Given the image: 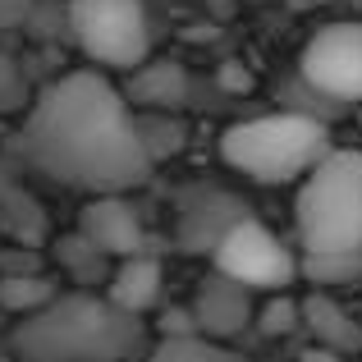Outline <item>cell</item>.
Returning <instances> with one entry per match:
<instances>
[{"label":"cell","instance_id":"cell-1","mask_svg":"<svg viewBox=\"0 0 362 362\" xmlns=\"http://www.w3.org/2000/svg\"><path fill=\"white\" fill-rule=\"evenodd\" d=\"M18 156L83 197L138 193L156 170L138 106L106 69L60 74L37 92L18 124Z\"/></svg>","mask_w":362,"mask_h":362},{"label":"cell","instance_id":"cell-2","mask_svg":"<svg viewBox=\"0 0 362 362\" xmlns=\"http://www.w3.org/2000/svg\"><path fill=\"white\" fill-rule=\"evenodd\" d=\"M147 354L142 317L115 308L106 293L60 289L14 326L18 362H133Z\"/></svg>","mask_w":362,"mask_h":362},{"label":"cell","instance_id":"cell-3","mask_svg":"<svg viewBox=\"0 0 362 362\" xmlns=\"http://www.w3.org/2000/svg\"><path fill=\"white\" fill-rule=\"evenodd\" d=\"M330 147H335L330 129L317 115H303V110H280V115L230 124L221 133V142H216L225 165L266 188L298 184Z\"/></svg>","mask_w":362,"mask_h":362},{"label":"cell","instance_id":"cell-4","mask_svg":"<svg viewBox=\"0 0 362 362\" xmlns=\"http://www.w3.org/2000/svg\"><path fill=\"white\" fill-rule=\"evenodd\" d=\"M298 252H362V151L330 147L298 179Z\"/></svg>","mask_w":362,"mask_h":362},{"label":"cell","instance_id":"cell-5","mask_svg":"<svg viewBox=\"0 0 362 362\" xmlns=\"http://www.w3.org/2000/svg\"><path fill=\"white\" fill-rule=\"evenodd\" d=\"M64 37L97 69L133 74L151 55V18L142 0H69Z\"/></svg>","mask_w":362,"mask_h":362},{"label":"cell","instance_id":"cell-6","mask_svg":"<svg viewBox=\"0 0 362 362\" xmlns=\"http://www.w3.org/2000/svg\"><path fill=\"white\" fill-rule=\"evenodd\" d=\"M211 266L234 280H243L247 289L271 293V289H289L298 280V252L280 239L275 230H266L257 216L239 221L211 252Z\"/></svg>","mask_w":362,"mask_h":362},{"label":"cell","instance_id":"cell-7","mask_svg":"<svg viewBox=\"0 0 362 362\" xmlns=\"http://www.w3.org/2000/svg\"><path fill=\"white\" fill-rule=\"evenodd\" d=\"M298 78L326 101H362V18H339L312 33L298 55Z\"/></svg>","mask_w":362,"mask_h":362},{"label":"cell","instance_id":"cell-8","mask_svg":"<svg viewBox=\"0 0 362 362\" xmlns=\"http://www.w3.org/2000/svg\"><path fill=\"white\" fill-rule=\"evenodd\" d=\"M247 216H252V206L239 193L211 184V179H193L175 193V247L193 257H211L216 243Z\"/></svg>","mask_w":362,"mask_h":362},{"label":"cell","instance_id":"cell-9","mask_svg":"<svg viewBox=\"0 0 362 362\" xmlns=\"http://www.w3.org/2000/svg\"><path fill=\"white\" fill-rule=\"evenodd\" d=\"M257 289H247L243 280L216 271L197 284V298H193V317H197V335H206L211 344L221 339H239L247 326L257 321V303H252Z\"/></svg>","mask_w":362,"mask_h":362},{"label":"cell","instance_id":"cell-10","mask_svg":"<svg viewBox=\"0 0 362 362\" xmlns=\"http://www.w3.org/2000/svg\"><path fill=\"white\" fill-rule=\"evenodd\" d=\"M78 230L106 257H133L147 252V225H142L138 206L129 202V193H97L88 197V206L78 211Z\"/></svg>","mask_w":362,"mask_h":362},{"label":"cell","instance_id":"cell-11","mask_svg":"<svg viewBox=\"0 0 362 362\" xmlns=\"http://www.w3.org/2000/svg\"><path fill=\"white\" fill-rule=\"evenodd\" d=\"M303 326H308V335L317 339L321 349H330V354H339V358L362 354V321L330 289L303 293Z\"/></svg>","mask_w":362,"mask_h":362},{"label":"cell","instance_id":"cell-12","mask_svg":"<svg viewBox=\"0 0 362 362\" xmlns=\"http://www.w3.org/2000/svg\"><path fill=\"white\" fill-rule=\"evenodd\" d=\"M160 289H165V271L151 252H133V257H119L110 266V280H106V298L115 308L133 312V317H147L151 308L160 303Z\"/></svg>","mask_w":362,"mask_h":362},{"label":"cell","instance_id":"cell-13","mask_svg":"<svg viewBox=\"0 0 362 362\" xmlns=\"http://www.w3.org/2000/svg\"><path fill=\"white\" fill-rule=\"evenodd\" d=\"M188 74H184V64H175V60H142L138 69L129 74V101L133 106H142V110H179V106H188Z\"/></svg>","mask_w":362,"mask_h":362},{"label":"cell","instance_id":"cell-14","mask_svg":"<svg viewBox=\"0 0 362 362\" xmlns=\"http://www.w3.org/2000/svg\"><path fill=\"white\" fill-rule=\"evenodd\" d=\"M55 266H60L69 280H78V289H92V284L110 280L115 257H106L83 230H74V234H60V239H55Z\"/></svg>","mask_w":362,"mask_h":362},{"label":"cell","instance_id":"cell-15","mask_svg":"<svg viewBox=\"0 0 362 362\" xmlns=\"http://www.w3.org/2000/svg\"><path fill=\"white\" fill-rule=\"evenodd\" d=\"M60 293L55 275H46L42 266H23V271H0V308L14 312V317H28L42 303H51Z\"/></svg>","mask_w":362,"mask_h":362},{"label":"cell","instance_id":"cell-16","mask_svg":"<svg viewBox=\"0 0 362 362\" xmlns=\"http://www.w3.org/2000/svg\"><path fill=\"white\" fill-rule=\"evenodd\" d=\"M298 275L312 289H339L362 280V252H298Z\"/></svg>","mask_w":362,"mask_h":362},{"label":"cell","instance_id":"cell-17","mask_svg":"<svg viewBox=\"0 0 362 362\" xmlns=\"http://www.w3.org/2000/svg\"><path fill=\"white\" fill-rule=\"evenodd\" d=\"M142 362H221L206 335H160Z\"/></svg>","mask_w":362,"mask_h":362},{"label":"cell","instance_id":"cell-18","mask_svg":"<svg viewBox=\"0 0 362 362\" xmlns=\"http://www.w3.org/2000/svg\"><path fill=\"white\" fill-rule=\"evenodd\" d=\"M257 326H262V335H271V339L293 335V330L303 326V298H289V289H271V298H266L262 312H257Z\"/></svg>","mask_w":362,"mask_h":362},{"label":"cell","instance_id":"cell-19","mask_svg":"<svg viewBox=\"0 0 362 362\" xmlns=\"http://www.w3.org/2000/svg\"><path fill=\"white\" fill-rule=\"evenodd\" d=\"M14 101H23V69H18V60L0 46V110H9Z\"/></svg>","mask_w":362,"mask_h":362},{"label":"cell","instance_id":"cell-20","mask_svg":"<svg viewBox=\"0 0 362 362\" xmlns=\"http://www.w3.org/2000/svg\"><path fill=\"white\" fill-rule=\"evenodd\" d=\"M37 14V0H0V37L18 33V28H28Z\"/></svg>","mask_w":362,"mask_h":362},{"label":"cell","instance_id":"cell-21","mask_svg":"<svg viewBox=\"0 0 362 362\" xmlns=\"http://www.w3.org/2000/svg\"><path fill=\"white\" fill-rule=\"evenodd\" d=\"M156 330H160V335H197L193 308H165V312H160V321H156Z\"/></svg>","mask_w":362,"mask_h":362},{"label":"cell","instance_id":"cell-22","mask_svg":"<svg viewBox=\"0 0 362 362\" xmlns=\"http://www.w3.org/2000/svg\"><path fill=\"white\" fill-rule=\"evenodd\" d=\"M344 362H358V358H344Z\"/></svg>","mask_w":362,"mask_h":362}]
</instances>
